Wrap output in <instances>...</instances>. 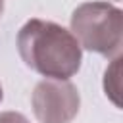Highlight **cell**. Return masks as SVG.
Here are the masks:
<instances>
[{
    "label": "cell",
    "mask_w": 123,
    "mask_h": 123,
    "mask_svg": "<svg viewBox=\"0 0 123 123\" xmlns=\"http://www.w3.org/2000/svg\"><path fill=\"white\" fill-rule=\"evenodd\" d=\"M40 123H69L79 111V90L67 79H44L31 96Z\"/></svg>",
    "instance_id": "obj_3"
},
{
    "label": "cell",
    "mask_w": 123,
    "mask_h": 123,
    "mask_svg": "<svg viewBox=\"0 0 123 123\" xmlns=\"http://www.w3.org/2000/svg\"><path fill=\"white\" fill-rule=\"evenodd\" d=\"M113 2H119V0H113Z\"/></svg>",
    "instance_id": "obj_8"
},
{
    "label": "cell",
    "mask_w": 123,
    "mask_h": 123,
    "mask_svg": "<svg viewBox=\"0 0 123 123\" xmlns=\"http://www.w3.org/2000/svg\"><path fill=\"white\" fill-rule=\"evenodd\" d=\"M2 12H4V0H0V15H2Z\"/></svg>",
    "instance_id": "obj_6"
},
{
    "label": "cell",
    "mask_w": 123,
    "mask_h": 123,
    "mask_svg": "<svg viewBox=\"0 0 123 123\" xmlns=\"http://www.w3.org/2000/svg\"><path fill=\"white\" fill-rule=\"evenodd\" d=\"M17 52L27 67L46 79H69L81 67V44L54 21L29 19L17 33Z\"/></svg>",
    "instance_id": "obj_1"
},
{
    "label": "cell",
    "mask_w": 123,
    "mask_h": 123,
    "mask_svg": "<svg viewBox=\"0 0 123 123\" xmlns=\"http://www.w3.org/2000/svg\"><path fill=\"white\" fill-rule=\"evenodd\" d=\"M119 62H121L119 56L113 58V63L106 69V77H104L106 96H110L115 106H121V102H119Z\"/></svg>",
    "instance_id": "obj_4"
},
{
    "label": "cell",
    "mask_w": 123,
    "mask_h": 123,
    "mask_svg": "<svg viewBox=\"0 0 123 123\" xmlns=\"http://www.w3.org/2000/svg\"><path fill=\"white\" fill-rule=\"evenodd\" d=\"M71 33L81 48L117 58L123 44V13L108 2H85L71 15Z\"/></svg>",
    "instance_id": "obj_2"
},
{
    "label": "cell",
    "mask_w": 123,
    "mask_h": 123,
    "mask_svg": "<svg viewBox=\"0 0 123 123\" xmlns=\"http://www.w3.org/2000/svg\"><path fill=\"white\" fill-rule=\"evenodd\" d=\"M0 100H2V85H0Z\"/></svg>",
    "instance_id": "obj_7"
},
{
    "label": "cell",
    "mask_w": 123,
    "mask_h": 123,
    "mask_svg": "<svg viewBox=\"0 0 123 123\" xmlns=\"http://www.w3.org/2000/svg\"><path fill=\"white\" fill-rule=\"evenodd\" d=\"M0 123H29L25 115L17 113V111H4L0 113Z\"/></svg>",
    "instance_id": "obj_5"
}]
</instances>
